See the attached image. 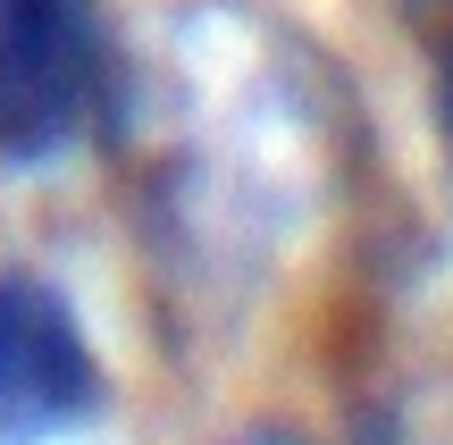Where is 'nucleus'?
<instances>
[{
  "label": "nucleus",
  "instance_id": "nucleus-2",
  "mask_svg": "<svg viewBox=\"0 0 453 445\" xmlns=\"http://www.w3.org/2000/svg\"><path fill=\"white\" fill-rule=\"evenodd\" d=\"M101 412L110 379L67 295L34 269H0V445H59Z\"/></svg>",
  "mask_w": 453,
  "mask_h": 445
},
{
  "label": "nucleus",
  "instance_id": "nucleus-1",
  "mask_svg": "<svg viewBox=\"0 0 453 445\" xmlns=\"http://www.w3.org/2000/svg\"><path fill=\"white\" fill-rule=\"evenodd\" d=\"M110 110L101 0H0V168H50Z\"/></svg>",
  "mask_w": 453,
  "mask_h": 445
},
{
  "label": "nucleus",
  "instance_id": "nucleus-3",
  "mask_svg": "<svg viewBox=\"0 0 453 445\" xmlns=\"http://www.w3.org/2000/svg\"><path fill=\"white\" fill-rule=\"evenodd\" d=\"M437 127L453 134V34H445V50H437Z\"/></svg>",
  "mask_w": 453,
  "mask_h": 445
}]
</instances>
